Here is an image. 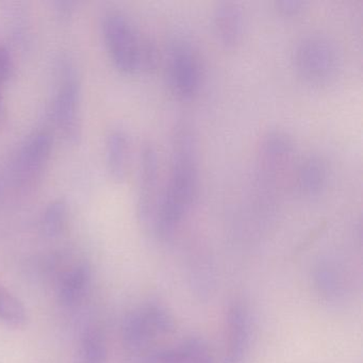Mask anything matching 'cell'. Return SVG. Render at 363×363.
<instances>
[{
    "label": "cell",
    "instance_id": "ac0fdd59",
    "mask_svg": "<svg viewBox=\"0 0 363 363\" xmlns=\"http://www.w3.org/2000/svg\"><path fill=\"white\" fill-rule=\"evenodd\" d=\"M176 363H216L209 344L201 337H186L176 344Z\"/></svg>",
    "mask_w": 363,
    "mask_h": 363
},
{
    "label": "cell",
    "instance_id": "52a82bcc",
    "mask_svg": "<svg viewBox=\"0 0 363 363\" xmlns=\"http://www.w3.org/2000/svg\"><path fill=\"white\" fill-rule=\"evenodd\" d=\"M54 138L48 130H38L21 146L12 164L11 177L16 190L29 192L43 177L52 158Z\"/></svg>",
    "mask_w": 363,
    "mask_h": 363
},
{
    "label": "cell",
    "instance_id": "6da1fadb",
    "mask_svg": "<svg viewBox=\"0 0 363 363\" xmlns=\"http://www.w3.org/2000/svg\"><path fill=\"white\" fill-rule=\"evenodd\" d=\"M197 154L194 133L186 123H182L172 137L169 174L148 233L157 241L173 239L194 205L199 178Z\"/></svg>",
    "mask_w": 363,
    "mask_h": 363
},
{
    "label": "cell",
    "instance_id": "484cf974",
    "mask_svg": "<svg viewBox=\"0 0 363 363\" xmlns=\"http://www.w3.org/2000/svg\"><path fill=\"white\" fill-rule=\"evenodd\" d=\"M4 86H5L0 84V116H1L4 108Z\"/></svg>",
    "mask_w": 363,
    "mask_h": 363
},
{
    "label": "cell",
    "instance_id": "3957f363",
    "mask_svg": "<svg viewBox=\"0 0 363 363\" xmlns=\"http://www.w3.org/2000/svg\"><path fill=\"white\" fill-rule=\"evenodd\" d=\"M175 318L158 301H148L131 310L122 324V345L128 358L158 346L157 342L175 331Z\"/></svg>",
    "mask_w": 363,
    "mask_h": 363
},
{
    "label": "cell",
    "instance_id": "44dd1931",
    "mask_svg": "<svg viewBox=\"0 0 363 363\" xmlns=\"http://www.w3.org/2000/svg\"><path fill=\"white\" fill-rule=\"evenodd\" d=\"M129 363H176V344L171 346L159 345L143 354L131 357Z\"/></svg>",
    "mask_w": 363,
    "mask_h": 363
},
{
    "label": "cell",
    "instance_id": "d4e9b609",
    "mask_svg": "<svg viewBox=\"0 0 363 363\" xmlns=\"http://www.w3.org/2000/svg\"><path fill=\"white\" fill-rule=\"evenodd\" d=\"M6 188V178L3 174H0V197H1V194H3L4 191H5Z\"/></svg>",
    "mask_w": 363,
    "mask_h": 363
},
{
    "label": "cell",
    "instance_id": "5bb4252c",
    "mask_svg": "<svg viewBox=\"0 0 363 363\" xmlns=\"http://www.w3.org/2000/svg\"><path fill=\"white\" fill-rule=\"evenodd\" d=\"M213 28L220 44L235 48L241 41L244 30V14L237 3L218 4L213 13Z\"/></svg>",
    "mask_w": 363,
    "mask_h": 363
},
{
    "label": "cell",
    "instance_id": "8fae6325",
    "mask_svg": "<svg viewBox=\"0 0 363 363\" xmlns=\"http://www.w3.org/2000/svg\"><path fill=\"white\" fill-rule=\"evenodd\" d=\"M294 150V141L288 133L282 130L267 133L261 140L259 148V162L263 175L267 179L275 178L292 158Z\"/></svg>",
    "mask_w": 363,
    "mask_h": 363
},
{
    "label": "cell",
    "instance_id": "9a60e30c",
    "mask_svg": "<svg viewBox=\"0 0 363 363\" xmlns=\"http://www.w3.org/2000/svg\"><path fill=\"white\" fill-rule=\"evenodd\" d=\"M130 140L126 131L116 128L106 140V163L108 173L116 182H124L130 167Z\"/></svg>",
    "mask_w": 363,
    "mask_h": 363
},
{
    "label": "cell",
    "instance_id": "4fadbf2b",
    "mask_svg": "<svg viewBox=\"0 0 363 363\" xmlns=\"http://www.w3.org/2000/svg\"><path fill=\"white\" fill-rule=\"evenodd\" d=\"M328 165L316 154L306 156L295 172V188L301 196L315 199L323 194L328 184Z\"/></svg>",
    "mask_w": 363,
    "mask_h": 363
},
{
    "label": "cell",
    "instance_id": "ba28073f",
    "mask_svg": "<svg viewBox=\"0 0 363 363\" xmlns=\"http://www.w3.org/2000/svg\"><path fill=\"white\" fill-rule=\"evenodd\" d=\"M160 159L152 142L142 146L138 178L137 216L144 231L150 233L160 201Z\"/></svg>",
    "mask_w": 363,
    "mask_h": 363
},
{
    "label": "cell",
    "instance_id": "9c48e42d",
    "mask_svg": "<svg viewBox=\"0 0 363 363\" xmlns=\"http://www.w3.org/2000/svg\"><path fill=\"white\" fill-rule=\"evenodd\" d=\"M252 342V318L242 301L231 303L226 316L224 362L245 363Z\"/></svg>",
    "mask_w": 363,
    "mask_h": 363
},
{
    "label": "cell",
    "instance_id": "277c9868",
    "mask_svg": "<svg viewBox=\"0 0 363 363\" xmlns=\"http://www.w3.org/2000/svg\"><path fill=\"white\" fill-rule=\"evenodd\" d=\"M56 89L50 103V120L63 139L77 143L80 127V82L73 62L67 57H60L56 62Z\"/></svg>",
    "mask_w": 363,
    "mask_h": 363
},
{
    "label": "cell",
    "instance_id": "8992f818",
    "mask_svg": "<svg viewBox=\"0 0 363 363\" xmlns=\"http://www.w3.org/2000/svg\"><path fill=\"white\" fill-rule=\"evenodd\" d=\"M165 77L169 90L177 99H193L203 79L199 52L186 38H176L169 43L165 58Z\"/></svg>",
    "mask_w": 363,
    "mask_h": 363
},
{
    "label": "cell",
    "instance_id": "7a4b0ae2",
    "mask_svg": "<svg viewBox=\"0 0 363 363\" xmlns=\"http://www.w3.org/2000/svg\"><path fill=\"white\" fill-rule=\"evenodd\" d=\"M104 41L110 59L118 71L135 75L150 69L156 62V52L135 25L120 12H110L104 18Z\"/></svg>",
    "mask_w": 363,
    "mask_h": 363
},
{
    "label": "cell",
    "instance_id": "e0dca14e",
    "mask_svg": "<svg viewBox=\"0 0 363 363\" xmlns=\"http://www.w3.org/2000/svg\"><path fill=\"white\" fill-rule=\"evenodd\" d=\"M69 220V206L63 199L48 203L41 216L42 233L48 238H57L65 233Z\"/></svg>",
    "mask_w": 363,
    "mask_h": 363
},
{
    "label": "cell",
    "instance_id": "ffe728a7",
    "mask_svg": "<svg viewBox=\"0 0 363 363\" xmlns=\"http://www.w3.org/2000/svg\"><path fill=\"white\" fill-rule=\"evenodd\" d=\"M6 18L12 38L16 42L23 41L27 35V13L21 3H8L5 8Z\"/></svg>",
    "mask_w": 363,
    "mask_h": 363
},
{
    "label": "cell",
    "instance_id": "5b68a950",
    "mask_svg": "<svg viewBox=\"0 0 363 363\" xmlns=\"http://www.w3.org/2000/svg\"><path fill=\"white\" fill-rule=\"evenodd\" d=\"M297 74L312 86L330 84L339 73L341 58L337 46L324 35L303 38L293 54Z\"/></svg>",
    "mask_w": 363,
    "mask_h": 363
},
{
    "label": "cell",
    "instance_id": "7c38bea8",
    "mask_svg": "<svg viewBox=\"0 0 363 363\" xmlns=\"http://www.w3.org/2000/svg\"><path fill=\"white\" fill-rule=\"evenodd\" d=\"M312 278L316 292L326 303L337 305L345 301L348 281L341 264L333 259H323L314 267Z\"/></svg>",
    "mask_w": 363,
    "mask_h": 363
},
{
    "label": "cell",
    "instance_id": "cb8c5ba5",
    "mask_svg": "<svg viewBox=\"0 0 363 363\" xmlns=\"http://www.w3.org/2000/svg\"><path fill=\"white\" fill-rule=\"evenodd\" d=\"M75 4L72 1H56L54 3L55 16L58 18L59 22L65 24L69 23L74 14Z\"/></svg>",
    "mask_w": 363,
    "mask_h": 363
},
{
    "label": "cell",
    "instance_id": "30bf717a",
    "mask_svg": "<svg viewBox=\"0 0 363 363\" xmlns=\"http://www.w3.org/2000/svg\"><path fill=\"white\" fill-rule=\"evenodd\" d=\"M91 278L90 267L84 261L63 263L56 275V295L59 303L65 308L80 305L90 289Z\"/></svg>",
    "mask_w": 363,
    "mask_h": 363
},
{
    "label": "cell",
    "instance_id": "603a6c76",
    "mask_svg": "<svg viewBox=\"0 0 363 363\" xmlns=\"http://www.w3.org/2000/svg\"><path fill=\"white\" fill-rule=\"evenodd\" d=\"M306 5L301 0H281L276 3V8L281 16H297L305 10Z\"/></svg>",
    "mask_w": 363,
    "mask_h": 363
},
{
    "label": "cell",
    "instance_id": "d6986e66",
    "mask_svg": "<svg viewBox=\"0 0 363 363\" xmlns=\"http://www.w3.org/2000/svg\"><path fill=\"white\" fill-rule=\"evenodd\" d=\"M27 318L24 303L0 284V322L9 326L22 327L26 324Z\"/></svg>",
    "mask_w": 363,
    "mask_h": 363
},
{
    "label": "cell",
    "instance_id": "2e32d148",
    "mask_svg": "<svg viewBox=\"0 0 363 363\" xmlns=\"http://www.w3.org/2000/svg\"><path fill=\"white\" fill-rule=\"evenodd\" d=\"M80 363H108V345L105 333L97 325L86 327L80 335Z\"/></svg>",
    "mask_w": 363,
    "mask_h": 363
},
{
    "label": "cell",
    "instance_id": "7402d4cb",
    "mask_svg": "<svg viewBox=\"0 0 363 363\" xmlns=\"http://www.w3.org/2000/svg\"><path fill=\"white\" fill-rule=\"evenodd\" d=\"M16 65L11 50L5 45H0V84L5 86L13 76Z\"/></svg>",
    "mask_w": 363,
    "mask_h": 363
}]
</instances>
